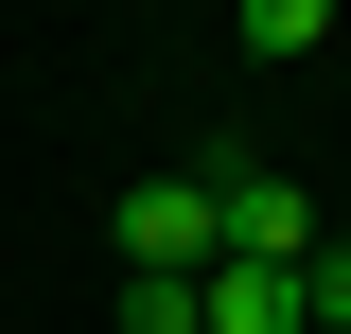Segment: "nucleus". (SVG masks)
Masks as SVG:
<instances>
[{"mask_svg":"<svg viewBox=\"0 0 351 334\" xmlns=\"http://www.w3.org/2000/svg\"><path fill=\"white\" fill-rule=\"evenodd\" d=\"M211 211H228V264H316L334 229H316L299 176H263V159H211Z\"/></svg>","mask_w":351,"mask_h":334,"instance_id":"f03ea898","label":"nucleus"},{"mask_svg":"<svg viewBox=\"0 0 351 334\" xmlns=\"http://www.w3.org/2000/svg\"><path fill=\"white\" fill-rule=\"evenodd\" d=\"M106 229H123V282H211V264H228V211H211V176H141Z\"/></svg>","mask_w":351,"mask_h":334,"instance_id":"f257e3e1","label":"nucleus"},{"mask_svg":"<svg viewBox=\"0 0 351 334\" xmlns=\"http://www.w3.org/2000/svg\"><path fill=\"white\" fill-rule=\"evenodd\" d=\"M123 334H193V282H123Z\"/></svg>","mask_w":351,"mask_h":334,"instance_id":"20e7f679","label":"nucleus"},{"mask_svg":"<svg viewBox=\"0 0 351 334\" xmlns=\"http://www.w3.org/2000/svg\"><path fill=\"white\" fill-rule=\"evenodd\" d=\"M228 36H246V53H334V0H246Z\"/></svg>","mask_w":351,"mask_h":334,"instance_id":"7ed1b4c3","label":"nucleus"}]
</instances>
